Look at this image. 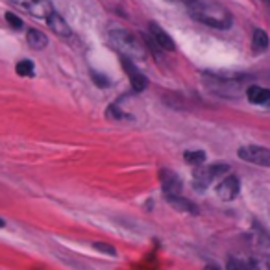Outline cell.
Masks as SVG:
<instances>
[{
	"instance_id": "obj_17",
	"label": "cell",
	"mask_w": 270,
	"mask_h": 270,
	"mask_svg": "<svg viewBox=\"0 0 270 270\" xmlns=\"http://www.w3.org/2000/svg\"><path fill=\"white\" fill-rule=\"evenodd\" d=\"M18 76H24V78H30L34 76V63L30 60H22V62L17 63V67H15Z\"/></svg>"
},
{
	"instance_id": "obj_5",
	"label": "cell",
	"mask_w": 270,
	"mask_h": 270,
	"mask_svg": "<svg viewBox=\"0 0 270 270\" xmlns=\"http://www.w3.org/2000/svg\"><path fill=\"white\" fill-rule=\"evenodd\" d=\"M12 2L37 18H48L50 13L54 12L48 0H12Z\"/></svg>"
},
{
	"instance_id": "obj_13",
	"label": "cell",
	"mask_w": 270,
	"mask_h": 270,
	"mask_svg": "<svg viewBox=\"0 0 270 270\" xmlns=\"http://www.w3.org/2000/svg\"><path fill=\"white\" fill-rule=\"evenodd\" d=\"M246 96H248V100H250L252 104H266L270 100V91L264 89V87L252 86L246 89Z\"/></svg>"
},
{
	"instance_id": "obj_11",
	"label": "cell",
	"mask_w": 270,
	"mask_h": 270,
	"mask_svg": "<svg viewBox=\"0 0 270 270\" xmlns=\"http://www.w3.org/2000/svg\"><path fill=\"white\" fill-rule=\"evenodd\" d=\"M150 34H152V37L156 39V43L160 44V48L168 50V52H174V50H176V43L172 41V37L168 36L160 24L152 22V24H150Z\"/></svg>"
},
{
	"instance_id": "obj_3",
	"label": "cell",
	"mask_w": 270,
	"mask_h": 270,
	"mask_svg": "<svg viewBox=\"0 0 270 270\" xmlns=\"http://www.w3.org/2000/svg\"><path fill=\"white\" fill-rule=\"evenodd\" d=\"M228 172L226 163H215V165H196V168L192 170V178H194V187L196 189H206L213 180L220 178Z\"/></svg>"
},
{
	"instance_id": "obj_22",
	"label": "cell",
	"mask_w": 270,
	"mask_h": 270,
	"mask_svg": "<svg viewBox=\"0 0 270 270\" xmlns=\"http://www.w3.org/2000/svg\"><path fill=\"white\" fill-rule=\"evenodd\" d=\"M0 228H4V220H0Z\"/></svg>"
},
{
	"instance_id": "obj_18",
	"label": "cell",
	"mask_w": 270,
	"mask_h": 270,
	"mask_svg": "<svg viewBox=\"0 0 270 270\" xmlns=\"http://www.w3.org/2000/svg\"><path fill=\"white\" fill-rule=\"evenodd\" d=\"M92 248H94V250H98V252L108 254V256H117L115 246L108 244V242H94V244H92Z\"/></svg>"
},
{
	"instance_id": "obj_15",
	"label": "cell",
	"mask_w": 270,
	"mask_h": 270,
	"mask_svg": "<svg viewBox=\"0 0 270 270\" xmlns=\"http://www.w3.org/2000/svg\"><path fill=\"white\" fill-rule=\"evenodd\" d=\"M252 46L256 52H264V50L268 48V36H266V32H263V30L254 32Z\"/></svg>"
},
{
	"instance_id": "obj_2",
	"label": "cell",
	"mask_w": 270,
	"mask_h": 270,
	"mask_svg": "<svg viewBox=\"0 0 270 270\" xmlns=\"http://www.w3.org/2000/svg\"><path fill=\"white\" fill-rule=\"evenodd\" d=\"M111 44L122 52L130 60H142L146 56V44L142 43L139 37H135L128 30H113L110 32Z\"/></svg>"
},
{
	"instance_id": "obj_7",
	"label": "cell",
	"mask_w": 270,
	"mask_h": 270,
	"mask_svg": "<svg viewBox=\"0 0 270 270\" xmlns=\"http://www.w3.org/2000/svg\"><path fill=\"white\" fill-rule=\"evenodd\" d=\"M160 182L165 194H180V192H182V187H184L178 174L174 170H168V168H163V170L160 172Z\"/></svg>"
},
{
	"instance_id": "obj_21",
	"label": "cell",
	"mask_w": 270,
	"mask_h": 270,
	"mask_svg": "<svg viewBox=\"0 0 270 270\" xmlns=\"http://www.w3.org/2000/svg\"><path fill=\"white\" fill-rule=\"evenodd\" d=\"M184 2H185V4H190V2H192V0H184Z\"/></svg>"
},
{
	"instance_id": "obj_14",
	"label": "cell",
	"mask_w": 270,
	"mask_h": 270,
	"mask_svg": "<svg viewBox=\"0 0 270 270\" xmlns=\"http://www.w3.org/2000/svg\"><path fill=\"white\" fill-rule=\"evenodd\" d=\"M26 41H28V44H30L32 48L36 50H41L46 46V43H48V39H46V36H44L43 32L39 30H28V34H26Z\"/></svg>"
},
{
	"instance_id": "obj_8",
	"label": "cell",
	"mask_w": 270,
	"mask_h": 270,
	"mask_svg": "<svg viewBox=\"0 0 270 270\" xmlns=\"http://www.w3.org/2000/svg\"><path fill=\"white\" fill-rule=\"evenodd\" d=\"M122 68L126 70V74L130 76L132 89H134L135 92H141V91H144V89H146L148 82H146V78H144V74L139 72V70H137V67L130 62V58H126V56L122 58Z\"/></svg>"
},
{
	"instance_id": "obj_1",
	"label": "cell",
	"mask_w": 270,
	"mask_h": 270,
	"mask_svg": "<svg viewBox=\"0 0 270 270\" xmlns=\"http://www.w3.org/2000/svg\"><path fill=\"white\" fill-rule=\"evenodd\" d=\"M189 12L198 22H204V24L218 28V30H226L232 26V13L215 2L192 0L189 4Z\"/></svg>"
},
{
	"instance_id": "obj_19",
	"label": "cell",
	"mask_w": 270,
	"mask_h": 270,
	"mask_svg": "<svg viewBox=\"0 0 270 270\" xmlns=\"http://www.w3.org/2000/svg\"><path fill=\"white\" fill-rule=\"evenodd\" d=\"M6 20H8V24L12 26V28H15V30H20V28H22V20H20L17 15H13L12 12L6 13Z\"/></svg>"
},
{
	"instance_id": "obj_6",
	"label": "cell",
	"mask_w": 270,
	"mask_h": 270,
	"mask_svg": "<svg viewBox=\"0 0 270 270\" xmlns=\"http://www.w3.org/2000/svg\"><path fill=\"white\" fill-rule=\"evenodd\" d=\"M239 189H240L239 178L237 176H226L220 184L216 185V194H218L220 200L230 202V200H234L239 194Z\"/></svg>"
},
{
	"instance_id": "obj_10",
	"label": "cell",
	"mask_w": 270,
	"mask_h": 270,
	"mask_svg": "<svg viewBox=\"0 0 270 270\" xmlns=\"http://www.w3.org/2000/svg\"><path fill=\"white\" fill-rule=\"evenodd\" d=\"M165 200L170 204L172 208L180 211V213H190V215H198V208L194 204L187 200V198L182 196V192L180 194H165Z\"/></svg>"
},
{
	"instance_id": "obj_9",
	"label": "cell",
	"mask_w": 270,
	"mask_h": 270,
	"mask_svg": "<svg viewBox=\"0 0 270 270\" xmlns=\"http://www.w3.org/2000/svg\"><path fill=\"white\" fill-rule=\"evenodd\" d=\"M206 84L215 92H218V94H237V92L240 91L239 84H235V82L232 80H226V78H218V76L206 78Z\"/></svg>"
},
{
	"instance_id": "obj_16",
	"label": "cell",
	"mask_w": 270,
	"mask_h": 270,
	"mask_svg": "<svg viewBox=\"0 0 270 270\" xmlns=\"http://www.w3.org/2000/svg\"><path fill=\"white\" fill-rule=\"evenodd\" d=\"M185 161L187 163H190V165H202L204 161H206V152H202V150H189V152H185Z\"/></svg>"
},
{
	"instance_id": "obj_4",
	"label": "cell",
	"mask_w": 270,
	"mask_h": 270,
	"mask_svg": "<svg viewBox=\"0 0 270 270\" xmlns=\"http://www.w3.org/2000/svg\"><path fill=\"white\" fill-rule=\"evenodd\" d=\"M239 158L248 161V163H256V165H261V166H270V148L242 146L239 148Z\"/></svg>"
},
{
	"instance_id": "obj_12",
	"label": "cell",
	"mask_w": 270,
	"mask_h": 270,
	"mask_svg": "<svg viewBox=\"0 0 270 270\" xmlns=\"http://www.w3.org/2000/svg\"><path fill=\"white\" fill-rule=\"evenodd\" d=\"M46 22H48L50 30L54 32V34H58V36H62V37L70 36V28H68V24L65 22V18H62L56 12L50 13L48 18H46Z\"/></svg>"
},
{
	"instance_id": "obj_20",
	"label": "cell",
	"mask_w": 270,
	"mask_h": 270,
	"mask_svg": "<svg viewBox=\"0 0 270 270\" xmlns=\"http://www.w3.org/2000/svg\"><path fill=\"white\" fill-rule=\"evenodd\" d=\"M92 82H94L96 86H100V87H108V86H110V80L106 78L104 74H98V72H92Z\"/></svg>"
},
{
	"instance_id": "obj_23",
	"label": "cell",
	"mask_w": 270,
	"mask_h": 270,
	"mask_svg": "<svg viewBox=\"0 0 270 270\" xmlns=\"http://www.w3.org/2000/svg\"><path fill=\"white\" fill-rule=\"evenodd\" d=\"M263 2H264V4H270V0H263Z\"/></svg>"
}]
</instances>
